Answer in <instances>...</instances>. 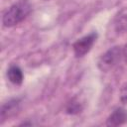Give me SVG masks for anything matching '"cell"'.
<instances>
[{
  "instance_id": "52a82bcc",
  "label": "cell",
  "mask_w": 127,
  "mask_h": 127,
  "mask_svg": "<svg viewBox=\"0 0 127 127\" xmlns=\"http://www.w3.org/2000/svg\"><path fill=\"white\" fill-rule=\"evenodd\" d=\"M114 27L117 33H127V15H120L116 19Z\"/></svg>"
},
{
  "instance_id": "9c48e42d",
  "label": "cell",
  "mask_w": 127,
  "mask_h": 127,
  "mask_svg": "<svg viewBox=\"0 0 127 127\" xmlns=\"http://www.w3.org/2000/svg\"><path fill=\"white\" fill-rule=\"evenodd\" d=\"M120 101L123 104H127V85L124 86L121 89V92H120Z\"/></svg>"
},
{
  "instance_id": "277c9868",
  "label": "cell",
  "mask_w": 127,
  "mask_h": 127,
  "mask_svg": "<svg viewBox=\"0 0 127 127\" xmlns=\"http://www.w3.org/2000/svg\"><path fill=\"white\" fill-rule=\"evenodd\" d=\"M127 122V111L123 108H116L108 117L106 124L108 126H119Z\"/></svg>"
},
{
  "instance_id": "ba28073f",
  "label": "cell",
  "mask_w": 127,
  "mask_h": 127,
  "mask_svg": "<svg viewBox=\"0 0 127 127\" xmlns=\"http://www.w3.org/2000/svg\"><path fill=\"white\" fill-rule=\"evenodd\" d=\"M66 113H68V114H77V113H79L81 110H82V106H81V104L79 103V102H77V101H70L67 105H66Z\"/></svg>"
},
{
  "instance_id": "5b68a950",
  "label": "cell",
  "mask_w": 127,
  "mask_h": 127,
  "mask_svg": "<svg viewBox=\"0 0 127 127\" xmlns=\"http://www.w3.org/2000/svg\"><path fill=\"white\" fill-rule=\"evenodd\" d=\"M19 105H20V99L18 98H13L8 100L1 107V118L5 119L7 117L14 115L18 111Z\"/></svg>"
},
{
  "instance_id": "30bf717a",
  "label": "cell",
  "mask_w": 127,
  "mask_h": 127,
  "mask_svg": "<svg viewBox=\"0 0 127 127\" xmlns=\"http://www.w3.org/2000/svg\"><path fill=\"white\" fill-rule=\"evenodd\" d=\"M122 58L127 63V44L122 48Z\"/></svg>"
},
{
  "instance_id": "6da1fadb",
  "label": "cell",
  "mask_w": 127,
  "mask_h": 127,
  "mask_svg": "<svg viewBox=\"0 0 127 127\" xmlns=\"http://www.w3.org/2000/svg\"><path fill=\"white\" fill-rule=\"evenodd\" d=\"M32 12V5L29 0H19L11 5L3 14L2 23L5 27H13L24 19Z\"/></svg>"
},
{
  "instance_id": "3957f363",
  "label": "cell",
  "mask_w": 127,
  "mask_h": 127,
  "mask_svg": "<svg viewBox=\"0 0 127 127\" xmlns=\"http://www.w3.org/2000/svg\"><path fill=\"white\" fill-rule=\"evenodd\" d=\"M97 38V34L95 32H92L80 39H78L72 46L73 48V53L75 55V57L80 58L85 56L92 48L94 42L96 41Z\"/></svg>"
},
{
  "instance_id": "7a4b0ae2",
  "label": "cell",
  "mask_w": 127,
  "mask_h": 127,
  "mask_svg": "<svg viewBox=\"0 0 127 127\" xmlns=\"http://www.w3.org/2000/svg\"><path fill=\"white\" fill-rule=\"evenodd\" d=\"M122 58V48L113 47L106 51L98 61V67L102 71H108L115 66Z\"/></svg>"
},
{
  "instance_id": "8992f818",
  "label": "cell",
  "mask_w": 127,
  "mask_h": 127,
  "mask_svg": "<svg viewBox=\"0 0 127 127\" xmlns=\"http://www.w3.org/2000/svg\"><path fill=\"white\" fill-rule=\"evenodd\" d=\"M7 77L8 79L14 83V84H21L23 82V79H24V75H23V71L22 69L18 66V65H11L8 70H7Z\"/></svg>"
}]
</instances>
